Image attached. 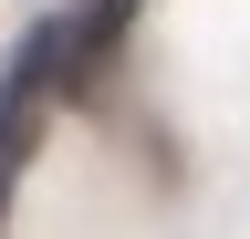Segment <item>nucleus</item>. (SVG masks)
<instances>
[{"label": "nucleus", "instance_id": "1", "mask_svg": "<svg viewBox=\"0 0 250 239\" xmlns=\"http://www.w3.org/2000/svg\"><path fill=\"white\" fill-rule=\"evenodd\" d=\"M52 83H62V21H52V32H31V42L11 52V73H0V208H11L21 166H31V135H42Z\"/></svg>", "mask_w": 250, "mask_h": 239}]
</instances>
